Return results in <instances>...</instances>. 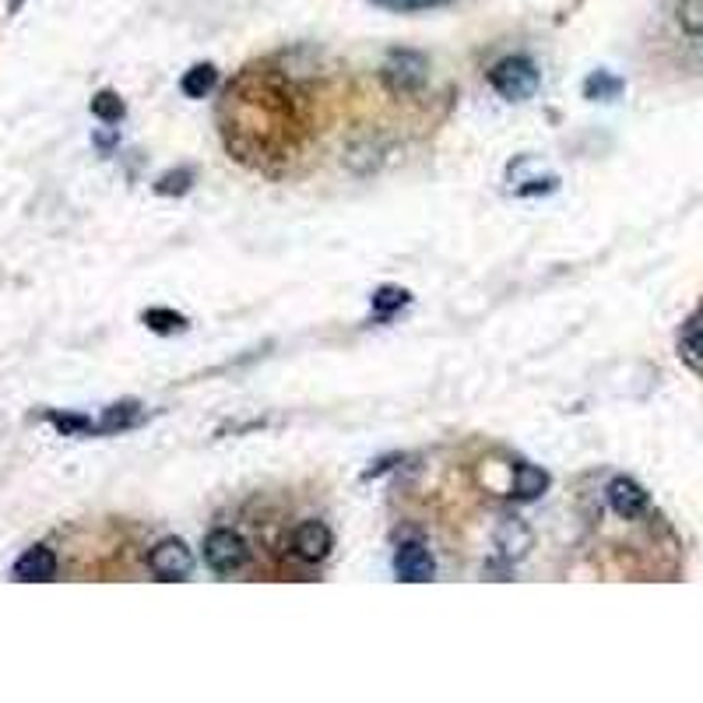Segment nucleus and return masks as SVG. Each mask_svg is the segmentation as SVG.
<instances>
[{"label":"nucleus","mask_w":703,"mask_h":703,"mask_svg":"<svg viewBox=\"0 0 703 703\" xmlns=\"http://www.w3.org/2000/svg\"><path fill=\"white\" fill-rule=\"evenodd\" d=\"M190 184H194V173L190 169H176V173H166L163 179H158L155 190L169 197V194H187Z\"/></svg>","instance_id":"nucleus-19"},{"label":"nucleus","mask_w":703,"mask_h":703,"mask_svg":"<svg viewBox=\"0 0 703 703\" xmlns=\"http://www.w3.org/2000/svg\"><path fill=\"white\" fill-rule=\"evenodd\" d=\"M11 573L14 580H22V585H46V580L56 577V552L50 546H32L18 556Z\"/></svg>","instance_id":"nucleus-8"},{"label":"nucleus","mask_w":703,"mask_h":703,"mask_svg":"<svg viewBox=\"0 0 703 703\" xmlns=\"http://www.w3.org/2000/svg\"><path fill=\"white\" fill-rule=\"evenodd\" d=\"M124 113H127V106H124V99H120L116 92H99L92 99V116L103 120V124H120Z\"/></svg>","instance_id":"nucleus-14"},{"label":"nucleus","mask_w":703,"mask_h":703,"mask_svg":"<svg viewBox=\"0 0 703 703\" xmlns=\"http://www.w3.org/2000/svg\"><path fill=\"white\" fill-rule=\"evenodd\" d=\"M489 85L504 99H510V103H525V99H531L538 92L541 74L528 56H504L489 71Z\"/></svg>","instance_id":"nucleus-2"},{"label":"nucleus","mask_w":703,"mask_h":703,"mask_svg":"<svg viewBox=\"0 0 703 703\" xmlns=\"http://www.w3.org/2000/svg\"><path fill=\"white\" fill-rule=\"evenodd\" d=\"M148 570L155 573V580H187L194 570V556L179 538H163L148 552Z\"/></svg>","instance_id":"nucleus-4"},{"label":"nucleus","mask_w":703,"mask_h":703,"mask_svg":"<svg viewBox=\"0 0 703 703\" xmlns=\"http://www.w3.org/2000/svg\"><path fill=\"white\" fill-rule=\"evenodd\" d=\"M606 496H609V507L616 510V517H622V520H637V517H644V514H648V507H651L648 489L640 486V482L627 478V475L612 478V482H609V489H606Z\"/></svg>","instance_id":"nucleus-5"},{"label":"nucleus","mask_w":703,"mask_h":703,"mask_svg":"<svg viewBox=\"0 0 703 703\" xmlns=\"http://www.w3.org/2000/svg\"><path fill=\"white\" fill-rule=\"evenodd\" d=\"M11 8L18 11V8H22V0H11Z\"/></svg>","instance_id":"nucleus-22"},{"label":"nucleus","mask_w":703,"mask_h":703,"mask_svg":"<svg viewBox=\"0 0 703 703\" xmlns=\"http://www.w3.org/2000/svg\"><path fill=\"white\" fill-rule=\"evenodd\" d=\"M141 320L155 331V334H176V331H184L187 328V317L184 313H176L169 307H152L141 313Z\"/></svg>","instance_id":"nucleus-13"},{"label":"nucleus","mask_w":703,"mask_h":703,"mask_svg":"<svg viewBox=\"0 0 703 703\" xmlns=\"http://www.w3.org/2000/svg\"><path fill=\"white\" fill-rule=\"evenodd\" d=\"M409 303V292L405 289H380L376 296H373V310L376 313H394V310H401V307H405Z\"/></svg>","instance_id":"nucleus-20"},{"label":"nucleus","mask_w":703,"mask_h":703,"mask_svg":"<svg viewBox=\"0 0 703 703\" xmlns=\"http://www.w3.org/2000/svg\"><path fill=\"white\" fill-rule=\"evenodd\" d=\"M426 77H430V60L415 50H391L384 68H380V82H384L387 92H394V95L422 92Z\"/></svg>","instance_id":"nucleus-1"},{"label":"nucleus","mask_w":703,"mask_h":703,"mask_svg":"<svg viewBox=\"0 0 703 703\" xmlns=\"http://www.w3.org/2000/svg\"><path fill=\"white\" fill-rule=\"evenodd\" d=\"M531 546H535V535H531V528L525 525V520L514 517V520H504V525H499L496 549L504 552V559H525Z\"/></svg>","instance_id":"nucleus-9"},{"label":"nucleus","mask_w":703,"mask_h":703,"mask_svg":"<svg viewBox=\"0 0 703 703\" xmlns=\"http://www.w3.org/2000/svg\"><path fill=\"white\" fill-rule=\"evenodd\" d=\"M682 349L703 363V310H696L686 324H682Z\"/></svg>","instance_id":"nucleus-15"},{"label":"nucleus","mask_w":703,"mask_h":703,"mask_svg":"<svg viewBox=\"0 0 703 703\" xmlns=\"http://www.w3.org/2000/svg\"><path fill=\"white\" fill-rule=\"evenodd\" d=\"M546 489H549V475L538 465H517L514 468V496L520 499V504H531V499H538Z\"/></svg>","instance_id":"nucleus-10"},{"label":"nucleus","mask_w":703,"mask_h":703,"mask_svg":"<svg viewBox=\"0 0 703 703\" xmlns=\"http://www.w3.org/2000/svg\"><path fill=\"white\" fill-rule=\"evenodd\" d=\"M373 4L387 11H430V8L454 4V0H373Z\"/></svg>","instance_id":"nucleus-21"},{"label":"nucleus","mask_w":703,"mask_h":703,"mask_svg":"<svg viewBox=\"0 0 703 703\" xmlns=\"http://www.w3.org/2000/svg\"><path fill=\"white\" fill-rule=\"evenodd\" d=\"M619 92H622V82H619V77H609L606 71L591 74L585 82V95L588 99H616Z\"/></svg>","instance_id":"nucleus-17"},{"label":"nucleus","mask_w":703,"mask_h":703,"mask_svg":"<svg viewBox=\"0 0 703 703\" xmlns=\"http://www.w3.org/2000/svg\"><path fill=\"white\" fill-rule=\"evenodd\" d=\"M394 573L397 580H405V585H426L436 573L433 552L422 546V541H405V546L394 552Z\"/></svg>","instance_id":"nucleus-6"},{"label":"nucleus","mask_w":703,"mask_h":703,"mask_svg":"<svg viewBox=\"0 0 703 703\" xmlns=\"http://www.w3.org/2000/svg\"><path fill=\"white\" fill-rule=\"evenodd\" d=\"M247 556H250V549H247L244 535L232 531V528H215L205 538V562H208L215 573H223V577L244 570L247 567Z\"/></svg>","instance_id":"nucleus-3"},{"label":"nucleus","mask_w":703,"mask_h":703,"mask_svg":"<svg viewBox=\"0 0 703 703\" xmlns=\"http://www.w3.org/2000/svg\"><path fill=\"white\" fill-rule=\"evenodd\" d=\"M215 82H218L215 64H197V68H190V71L184 74V82H179V89H184L187 99H205V95L215 89Z\"/></svg>","instance_id":"nucleus-12"},{"label":"nucleus","mask_w":703,"mask_h":703,"mask_svg":"<svg viewBox=\"0 0 703 703\" xmlns=\"http://www.w3.org/2000/svg\"><path fill=\"white\" fill-rule=\"evenodd\" d=\"M50 422L64 433V436H74V433H95V422L89 415H71V412H50Z\"/></svg>","instance_id":"nucleus-16"},{"label":"nucleus","mask_w":703,"mask_h":703,"mask_svg":"<svg viewBox=\"0 0 703 703\" xmlns=\"http://www.w3.org/2000/svg\"><path fill=\"white\" fill-rule=\"evenodd\" d=\"M334 549V535L324 520H303L296 531H292V552L303 559V562H320L328 559Z\"/></svg>","instance_id":"nucleus-7"},{"label":"nucleus","mask_w":703,"mask_h":703,"mask_svg":"<svg viewBox=\"0 0 703 703\" xmlns=\"http://www.w3.org/2000/svg\"><path fill=\"white\" fill-rule=\"evenodd\" d=\"M141 415L137 401H120V405H110L103 412V418L95 422V433H120V430H131Z\"/></svg>","instance_id":"nucleus-11"},{"label":"nucleus","mask_w":703,"mask_h":703,"mask_svg":"<svg viewBox=\"0 0 703 703\" xmlns=\"http://www.w3.org/2000/svg\"><path fill=\"white\" fill-rule=\"evenodd\" d=\"M679 25L690 35H703V0H679Z\"/></svg>","instance_id":"nucleus-18"}]
</instances>
